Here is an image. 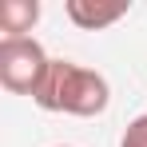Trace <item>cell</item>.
I'll return each instance as SVG.
<instances>
[{
    "instance_id": "1",
    "label": "cell",
    "mask_w": 147,
    "mask_h": 147,
    "mask_svg": "<svg viewBox=\"0 0 147 147\" xmlns=\"http://www.w3.org/2000/svg\"><path fill=\"white\" fill-rule=\"evenodd\" d=\"M107 103H111L107 80L92 68H84V64H72V60H52L48 80L36 92V107L80 115V119H92L99 111H107Z\"/></svg>"
},
{
    "instance_id": "2",
    "label": "cell",
    "mask_w": 147,
    "mask_h": 147,
    "mask_svg": "<svg viewBox=\"0 0 147 147\" xmlns=\"http://www.w3.org/2000/svg\"><path fill=\"white\" fill-rule=\"evenodd\" d=\"M48 52L40 40L32 36H20V40H0V84L12 92V96H32L44 88L48 80Z\"/></svg>"
},
{
    "instance_id": "3",
    "label": "cell",
    "mask_w": 147,
    "mask_h": 147,
    "mask_svg": "<svg viewBox=\"0 0 147 147\" xmlns=\"http://www.w3.org/2000/svg\"><path fill=\"white\" fill-rule=\"evenodd\" d=\"M64 12H68V20L76 28H84V32H99V28L115 24L119 16H127V4H96V0H68L64 4Z\"/></svg>"
},
{
    "instance_id": "4",
    "label": "cell",
    "mask_w": 147,
    "mask_h": 147,
    "mask_svg": "<svg viewBox=\"0 0 147 147\" xmlns=\"http://www.w3.org/2000/svg\"><path fill=\"white\" fill-rule=\"evenodd\" d=\"M40 20V0H4L0 4V32L4 40H20L28 36Z\"/></svg>"
},
{
    "instance_id": "5",
    "label": "cell",
    "mask_w": 147,
    "mask_h": 147,
    "mask_svg": "<svg viewBox=\"0 0 147 147\" xmlns=\"http://www.w3.org/2000/svg\"><path fill=\"white\" fill-rule=\"evenodd\" d=\"M119 147H147V115H135V119L127 123Z\"/></svg>"
},
{
    "instance_id": "6",
    "label": "cell",
    "mask_w": 147,
    "mask_h": 147,
    "mask_svg": "<svg viewBox=\"0 0 147 147\" xmlns=\"http://www.w3.org/2000/svg\"><path fill=\"white\" fill-rule=\"evenodd\" d=\"M60 147H64V143H60Z\"/></svg>"
}]
</instances>
